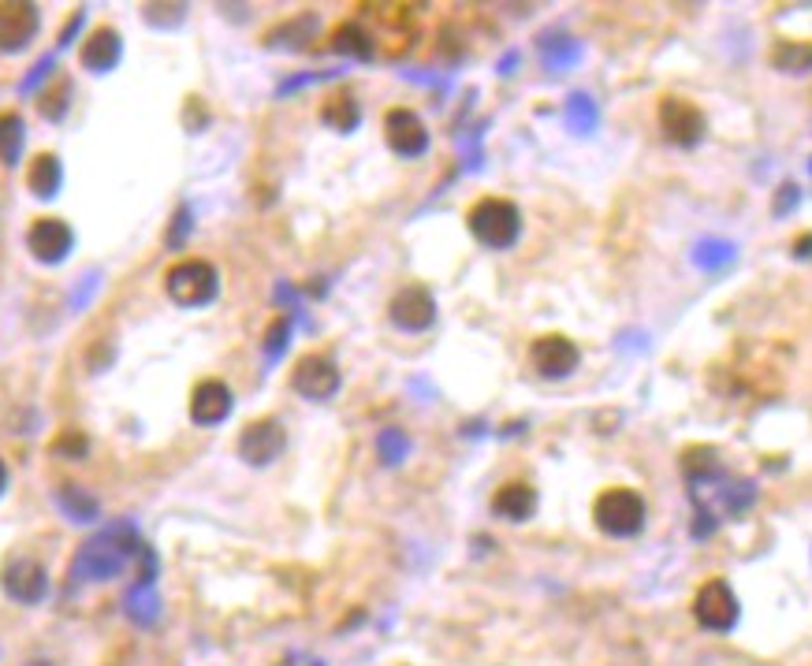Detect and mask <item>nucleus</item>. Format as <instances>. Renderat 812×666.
Segmentation results:
<instances>
[{
	"mask_svg": "<svg viewBox=\"0 0 812 666\" xmlns=\"http://www.w3.org/2000/svg\"><path fill=\"white\" fill-rule=\"evenodd\" d=\"M4 488H8V466H4V458H0V495H4Z\"/></svg>",
	"mask_w": 812,
	"mask_h": 666,
	"instance_id": "nucleus-34",
	"label": "nucleus"
},
{
	"mask_svg": "<svg viewBox=\"0 0 812 666\" xmlns=\"http://www.w3.org/2000/svg\"><path fill=\"white\" fill-rule=\"evenodd\" d=\"M403 447H407L403 433H385V436H380V455H385L388 462H396V458L403 455Z\"/></svg>",
	"mask_w": 812,
	"mask_h": 666,
	"instance_id": "nucleus-31",
	"label": "nucleus"
},
{
	"mask_svg": "<svg viewBox=\"0 0 812 666\" xmlns=\"http://www.w3.org/2000/svg\"><path fill=\"white\" fill-rule=\"evenodd\" d=\"M131 614H134V622H153V611H156V603H153V589L150 585H139V589H134V596H131Z\"/></svg>",
	"mask_w": 812,
	"mask_h": 666,
	"instance_id": "nucleus-28",
	"label": "nucleus"
},
{
	"mask_svg": "<svg viewBox=\"0 0 812 666\" xmlns=\"http://www.w3.org/2000/svg\"><path fill=\"white\" fill-rule=\"evenodd\" d=\"M645 522H649V503L638 488H604L593 503V525L600 528L604 536H615V541H630V536H641Z\"/></svg>",
	"mask_w": 812,
	"mask_h": 666,
	"instance_id": "nucleus-2",
	"label": "nucleus"
},
{
	"mask_svg": "<svg viewBox=\"0 0 812 666\" xmlns=\"http://www.w3.org/2000/svg\"><path fill=\"white\" fill-rule=\"evenodd\" d=\"M231 406H235L231 387L224 384V380H217V376L198 380L194 391H191V403H187L191 421H194V425H202V428H213V425H220V421H228Z\"/></svg>",
	"mask_w": 812,
	"mask_h": 666,
	"instance_id": "nucleus-15",
	"label": "nucleus"
},
{
	"mask_svg": "<svg viewBox=\"0 0 812 666\" xmlns=\"http://www.w3.org/2000/svg\"><path fill=\"white\" fill-rule=\"evenodd\" d=\"M26 666H53V663H48V659H34V663H26Z\"/></svg>",
	"mask_w": 812,
	"mask_h": 666,
	"instance_id": "nucleus-35",
	"label": "nucleus"
},
{
	"mask_svg": "<svg viewBox=\"0 0 812 666\" xmlns=\"http://www.w3.org/2000/svg\"><path fill=\"white\" fill-rule=\"evenodd\" d=\"M123 53V37L112 26H97V31L78 45V64L90 75H109L116 64H120Z\"/></svg>",
	"mask_w": 812,
	"mask_h": 666,
	"instance_id": "nucleus-16",
	"label": "nucleus"
},
{
	"mask_svg": "<svg viewBox=\"0 0 812 666\" xmlns=\"http://www.w3.org/2000/svg\"><path fill=\"white\" fill-rule=\"evenodd\" d=\"M657 120H660V134L671 145H679V150H693V145H701L704 134H708V120H704L701 105L679 94L660 97Z\"/></svg>",
	"mask_w": 812,
	"mask_h": 666,
	"instance_id": "nucleus-5",
	"label": "nucleus"
},
{
	"mask_svg": "<svg viewBox=\"0 0 812 666\" xmlns=\"http://www.w3.org/2000/svg\"><path fill=\"white\" fill-rule=\"evenodd\" d=\"M385 142L399 156H422L429 150V127L414 109L396 105V109L385 112Z\"/></svg>",
	"mask_w": 812,
	"mask_h": 666,
	"instance_id": "nucleus-13",
	"label": "nucleus"
},
{
	"mask_svg": "<svg viewBox=\"0 0 812 666\" xmlns=\"http://www.w3.org/2000/svg\"><path fill=\"white\" fill-rule=\"evenodd\" d=\"M388 320L399 331H429L436 325V298L422 283H407L388 302Z\"/></svg>",
	"mask_w": 812,
	"mask_h": 666,
	"instance_id": "nucleus-11",
	"label": "nucleus"
},
{
	"mask_svg": "<svg viewBox=\"0 0 812 666\" xmlns=\"http://www.w3.org/2000/svg\"><path fill=\"white\" fill-rule=\"evenodd\" d=\"M67 101H72V83H67V75H53L48 90L37 97V109H42L45 120H64Z\"/></svg>",
	"mask_w": 812,
	"mask_h": 666,
	"instance_id": "nucleus-25",
	"label": "nucleus"
},
{
	"mask_svg": "<svg viewBox=\"0 0 812 666\" xmlns=\"http://www.w3.org/2000/svg\"><path fill=\"white\" fill-rule=\"evenodd\" d=\"M492 514L504 517V522H530L537 514V488L526 481H507L492 492Z\"/></svg>",
	"mask_w": 812,
	"mask_h": 666,
	"instance_id": "nucleus-17",
	"label": "nucleus"
},
{
	"mask_svg": "<svg viewBox=\"0 0 812 666\" xmlns=\"http://www.w3.org/2000/svg\"><path fill=\"white\" fill-rule=\"evenodd\" d=\"M288 336H291V317H277L272 320V328L266 331V350L269 358H277L283 347H288Z\"/></svg>",
	"mask_w": 812,
	"mask_h": 666,
	"instance_id": "nucleus-29",
	"label": "nucleus"
},
{
	"mask_svg": "<svg viewBox=\"0 0 812 666\" xmlns=\"http://www.w3.org/2000/svg\"><path fill=\"white\" fill-rule=\"evenodd\" d=\"M64 186V164L56 153H37L31 164H26V190L34 194L37 201H53Z\"/></svg>",
	"mask_w": 812,
	"mask_h": 666,
	"instance_id": "nucleus-18",
	"label": "nucleus"
},
{
	"mask_svg": "<svg viewBox=\"0 0 812 666\" xmlns=\"http://www.w3.org/2000/svg\"><path fill=\"white\" fill-rule=\"evenodd\" d=\"M332 53H344V56H358V61H373V37L366 34V26L361 23H339L336 31L328 37Z\"/></svg>",
	"mask_w": 812,
	"mask_h": 666,
	"instance_id": "nucleus-21",
	"label": "nucleus"
},
{
	"mask_svg": "<svg viewBox=\"0 0 812 666\" xmlns=\"http://www.w3.org/2000/svg\"><path fill=\"white\" fill-rule=\"evenodd\" d=\"M771 67L787 75H805L812 72V42H776L771 45Z\"/></svg>",
	"mask_w": 812,
	"mask_h": 666,
	"instance_id": "nucleus-22",
	"label": "nucleus"
},
{
	"mask_svg": "<svg viewBox=\"0 0 812 666\" xmlns=\"http://www.w3.org/2000/svg\"><path fill=\"white\" fill-rule=\"evenodd\" d=\"M530 365L537 369V376L544 380H566L574 369L582 365V350L578 342L563 331H544L530 342Z\"/></svg>",
	"mask_w": 812,
	"mask_h": 666,
	"instance_id": "nucleus-6",
	"label": "nucleus"
},
{
	"mask_svg": "<svg viewBox=\"0 0 812 666\" xmlns=\"http://www.w3.org/2000/svg\"><path fill=\"white\" fill-rule=\"evenodd\" d=\"M358 120H361V109H358L355 94L344 90V86H339L336 94H328V97H325V105H321V123L332 127V131H339V134H350V131H355Z\"/></svg>",
	"mask_w": 812,
	"mask_h": 666,
	"instance_id": "nucleus-19",
	"label": "nucleus"
},
{
	"mask_svg": "<svg viewBox=\"0 0 812 666\" xmlns=\"http://www.w3.org/2000/svg\"><path fill=\"white\" fill-rule=\"evenodd\" d=\"M72 247H75V231L67 228V220L42 217L26 231V250H31V258L37 264H61L72 253Z\"/></svg>",
	"mask_w": 812,
	"mask_h": 666,
	"instance_id": "nucleus-14",
	"label": "nucleus"
},
{
	"mask_svg": "<svg viewBox=\"0 0 812 666\" xmlns=\"http://www.w3.org/2000/svg\"><path fill=\"white\" fill-rule=\"evenodd\" d=\"M693 619H697L701 630L712 633H727L730 625L738 622V596L723 577H712L704 581L697 596H693Z\"/></svg>",
	"mask_w": 812,
	"mask_h": 666,
	"instance_id": "nucleus-7",
	"label": "nucleus"
},
{
	"mask_svg": "<svg viewBox=\"0 0 812 666\" xmlns=\"http://www.w3.org/2000/svg\"><path fill=\"white\" fill-rule=\"evenodd\" d=\"M339 384H344V376H339V365L328 354H302L291 369V391L310 398V403H328Z\"/></svg>",
	"mask_w": 812,
	"mask_h": 666,
	"instance_id": "nucleus-8",
	"label": "nucleus"
},
{
	"mask_svg": "<svg viewBox=\"0 0 812 666\" xmlns=\"http://www.w3.org/2000/svg\"><path fill=\"white\" fill-rule=\"evenodd\" d=\"M0 589H4L8 600L34 607L48 596V574L37 558H26V555L8 558L4 570H0Z\"/></svg>",
	"mask_w": 812,
	"mask_h": 666,
	"instance_id": "nucleus-10",
	"label": "nucleus"
},
{
	"mask_svg": "<svg viewBox=\"0 0 812 666\" xmlns=\"http://www.w3.org/2000/svg\"><path fill=\"white\" fill-rule=\"evenodd\" d=\"M466 228L485 250H511L522 234V212L511 198H481L469 205Z\"/></svg>",
	"mask_w": 812,
	"mask_h": 666,
	"instance_id": "nucleus-3",
	"label": "nucleus"
},
{
	"mask_svg": "<svg viewBox=\"0 0 812 666\" xmlns=\"http://www.w3.org/2000/svg\"><path fill=\"white\" fill-rule=\"evenodd\" d=\"M23 145H26L23 116L4 112V116H0V161H4V168H15L19 156H23Z\"/></svg>",
	"mask_w": 812,
	"mask_h": 666,
	"instance_id": "nucleus-23",
	"label": "nucleus"
},
{
	"mask_svg": "<svg viewBox=\"0 0 812 666\" xmlns=\"http://www.w3.org/2000/svg\"><path fill=\"white\" fill-rule=\"evenodd\" d=\"M794 198H798V186H794V183H787V186H782V190H779V201H776V212H787V209H790V205H794Z\"/></svg>",
	"mask_w": 812,
	"mask_h": 666,
	"instance_id": "nucleus-33",
	"label": "nucleus"
},
{
	"mask_svg": "<svg viewBox=\"0 0 812 666\" xmlns=\"http://www.w3.org/2000/svg\"><path fill=\"white\" fill-rule=\"evenodd\" d=\"M56 506H61V511L78 525H90L97 517V511H101V506H97V499L86 492L83 484H75V481H64L61 488H56Z\"/></svg>",
	"mask_w": 812,
	"mask_h": 666,
	"instance_id": "nucleus-20",
	"label": "nucleus"
},
{
	"mask_svg": "<svg viewBox=\"0 0 812 666\" xmlns=\"http://www.w3.org/2000/svg\"><path fill=\"white\" fill-rule=\"evenodd\" d=\"M317 31V15H299V19H288V23H280L277 31L266 34V45H283V48H302Z\"/></svg>",
	"mask_w": 812,
	"mask_h": 666,
	"instance_id": "nucleus-24",
	"label": "nucleus"
},
{
	"mask_svg": "<svg viewBox=\"0 0 812 666\" xmlns=\"http://www.w3.org/2000/svg\"><path fill=\"white\" fill-rule=\"evenodd\" d=\"M220 291V272L213 261L205 258H187L175 261L169 272H164V295L175 302L180 309H198L209 306Z\"/></svg>",
	"mask_w": 812,
	"mask_h": 666,
	"instance_id": "nucleus-4",
	"label": "nucleus"
},
{
	"mask_svg": "<svg viewBox=\"0 0 812 666\" xmlns=\"http://www.w3.org/2000/svg\"><path fill=\"white\" fill-rule=\"evenodd\" d=\"M790 253H794L798 261H809L812 258V231H801L794 242H790Z\"/></svg>",
	"mask_w": 812,
	"mask_h": 666,
	"instance_id": "nucleus-32",
	"label": "nucleus"
},
{
	"mask_svg": "<svg viewBox=\"0 0 812 666\" xmlns=\"http://www.w3.org/2000/svg\"><path fill=\"white\" fill-rule=\"evenodd\" d=\"M150 547L142 544V536L134 533L131 522H120L105 533L90 536L83 547H78L75 563H72V581H109V577L123 574L131 558L145 555Z\"/></svg>",
	"mask_w": 812,
	"mask_h": 666,
	"instance_id": "nucleus-1",
	"label": "nucleus"
},
{
	"mask_svg": "<svg viewBox=\"0 0 812 666\" xmlns=\"http://www.w3.org/2000/svg\"><path fill=\"white\" fill-rule=\"evenodd\" d=\"M716 450L712 447H690L686 455H682V473L690 477V481H704V477L716 473Z\"/></svg>",
	"mask_w": 812,
	"mask_h": 666,
	"instance_id": "nucleus-26",
	"label": "nucleus"
},
{
	"mask_svg": "<svg viewBox=\"0 0 812 666\" xmlns=\"http://www.w3.org/2000/svg\"><path fill=\"white\" fill-rule=\"evenodd\" d=\"M48 450H53V455H72V458H83L86 450H90V439H86L83 433H61L53 439V444H48Z\"/></svg>",
	"mask_w": 812,
	"mask_h": 666,
	"instance_id": "nucleus-27",
	"label": "nucleus"
},
{
	"mask_svg": "<svg viewBox=\"0 0 812 666\" xmlns=\"http://www.w3.org/2000/svg\"><path fill=\"white\" fill-rule=\"evenodd\" d=\"M288 447V433L277 417H253L250 425H242L239 433V458L253 469H266L283 455Z\"/></svg>",
	"mask_w": 812,
	"mask_h": 666,
	"instance_id": "nucleus-9",
	"label": "nucleus"
},
{
	"mask_svg": "<svg viewBox=\"0 0 812 666\" xmlns=\"http://www.w3.org/2000/svg\"><path fill=\"white\" fill-rule=\"evenodd\" d=\"M187 228H191V212H187V205H183V209L172 217V231H169V239H164V242H169L172 250L183 247V239H187Z\"/></svg>",
	"mask_w": 812,
	"mask_h": 666,
	"instance_id": "nucleus-30",
	"label": "nucleus"
},
{
	"mask_svg": "<svg viewBox=\"0 0 812 666\" xmlns=\"http://www.w3.org/2000/svg\"><path fill=\"white\" fill-rule=\"evenodd\" d=\"M42 31V12L31 0H4L0 4V53L15 56Z\"/></svg>",
	"mask_w": 812,
	"mask_h": 666,
	"instance_id": "nucleus-12",
	"label": "nucleus"
}]
</instances>
